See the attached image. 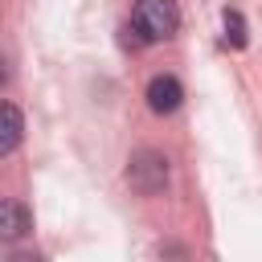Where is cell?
I'll list each match as a JSON object with an SVG mask.
<instances>
[{"mask_svg":"<svg viewBox=\"0 0 262 262\" xmlns=\"http://www.w3.org/2000/svg\"><path fill=\"white\" fill-rule=\"evenodd\" d=\"M8 82V70H4V57H0V86Z\"/></svg>","mask_w":262,"mask_h":262,"instance_id":"obj_8","label":"cell"},{"mask_svg":"<svg viewBox=\"0 0 262 262\" xmlns=\"http://www.w3.org/2000/svg\"><path fill=\"white\" fill-rule=\"evenodd\" d=\"M127 180L139 188V192H160L164 188V180H168V160L164 156H156V151H139L135 160H131V168H127Z\"/></svg>","mask_w":262,"mask_h":262,"instance_id":"obj_2","label":"cell"},{"mask_svg":"<svg viewBox=\"0 0 262 262\" xmlns=\"http://www.w3.org/2000/svg\"><path fill=\"white\" fill-rule=\"evenodd\" d=\"M225 41L229 45H246V20H242V12H225Z\"/></svg>","mask_w":262,"mask_h":262,"instance_id":"obj_6","label":"cell"},{"mask_svg":"<svg viewBox=\"0 0 262 262\" xmlns=\"http://www.w3.org/2000/svg\"><path fill=\"white\" fill-rule=\"evenodd\" d=\"M180 25V12L172 0H139L135 16H131V33H139V41H164L172 37Z\"/></svg>","mask_w":262,"mask_h":262,"instance_id":"obj_1","label":"cell"},{"mask_svg":"<svg viewBox=\"0 0 262 262\" xmlns=\"http://www.w3.org/2000/svg\"><path fill=\"white\" fill-rule=\"evenodd\" d=\"M20 139H25V119H20V111H16L12 102H0V156L16 151Z\"/></svg>","mask_w":262,"mask_h":262,"instance_id":"obj_5","label":"cell"},{"mask_svg":"<svg viewBox=\"0 0 262 262\" xmlns=\"http://www.w3.org/2000/svg\"><path fill=\"white\" fill-rule=\"evenodd\" d=\"M4 262H41L37 254H12V258H4Z\"/></svg>","mask_w":262,"mask_h":262,"instance_id":"obj_7","label":"cell"},{"mask_svg":"<svg viewBox=\"0 0 262 262\" xmlns=\"http://www.w3.org/2000/svg\"><path fill=\"white\" fill-rule=\"evenodd\" d=\"M180 98H184V86L176 82V78H151L147 82V106L156 111V115H172L176 106H180Z\"/></svg>","mask_w":262,"mask_h":262,"instance_id":"obj_3","label":"cell"},{"mask_svg":"<svg viewBox=\"0 0 262 262\" xmlns=\"http://www.w3.org/2000/svg\"><path fill=\"white\" fill-rule=\"evenodd\" d=\"M29 225H33V217H29V209H25L20 201H0V237H4V242L25 237Z\"/></svg>","mask_w":262,"mask_h":262,"instance_id":"obj_4","label":"cell"}]
</instances>
